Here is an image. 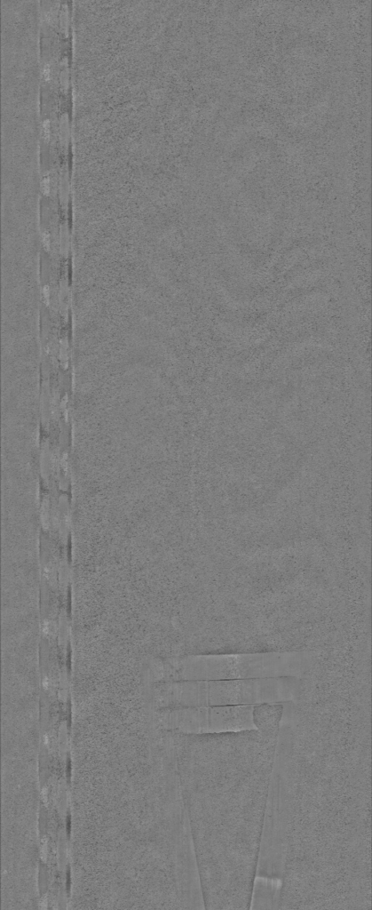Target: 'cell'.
<instances>
[{
	"label": "cell",
	"mask_w": 372,
	"mask_h": 910,
	"mask_svg": "<svg viewBox=\"0 0 372 910\" xmlns=\"http://www.w3.org/2000/svg\"><path fill=\"white\" fill-rule=\"evenodd\" d=\"M282 881L256 875L249 909H280Z\"/></svg>",
	"instance_id": "52a82bcc"
},
{
	"label": "cell",
	"mask_w": 372,
	"mask_h": 910,
	"mask_svg": "<svg viewBox=\"0 0 372 910\" xmlns=\"http://www.w3.org/2000/svg\"><path fill=\"white\" fill-rule=\"evenodd\" d=\"M303 685V679L297 677L161 681L153 685L152 693L156 708L268 702L297 704Z\"/></svg>",
	"instance_id": "277c9868"
},
{
	"label": "cell",
	"mask_w": 372,
	"mask_h": 910,
	"mask_svg": "<svg viewBox=\"0 0 372 910\" xmlns=\"http://www.w3.org/2000/svg\"><path fill=\"white\" fill-rule=\"evenodd\" d=\"M83 761L82 863L91 882L139 891L196 868L172 742L116 735L91 746Z\"/></svg>",
	"instance_id": "7a4b0ae2"
},
{
	"label": "cell",
	"mask_w": 372,
	"mask_h": 910,
	"mask_svg": "<svg viewBox=\"0 0 372 910\" xmlns=\"http://www.w3.org/2000/svg\"><path fill=\"white\" fill-rule=\"evenodd\" d=\"M283 713V703L268 702L253 706L252 719L256 729L268 733H279Z\"/></svg>",
	"instance_id": "ba28073f"
},
{
	"label": "cell",
	"mask_w": 372,
	"mask_h": 910,
	"mask_svg": "<svg viewBox=\"0 0 372 910\" xmlns=\"http://www.w3.org/2000/svg\"><path fill=\"white\" fill-rule=\"evenodd\" d=\"M278 734L173 731L205 909H249Z\"/></svg>",
	"instance_id": "3957f363"
},
{
	"label": "cell",
	"mask_w": 372,
	"mask_h": 910,
	"mask_svg": "<svg viewBox=\"0 0 372 910\" xmlns=\"http://www.w3.org/2000/svg\"><path fill=\"white\" fill-rule=\"evenodd\" d=\"M254 705H228L156 708V724L168 730L188 734L236 732L256 729Z\"/></svg>",
	"instance_id": "8992f818"
},
{
	"label": "cell",
	"mask_w": 372,
	"mask_h": 910,
	"mask_svg": "<svg viewBox=\"0 0 372 910\" xmlns=\"http://www.w3.org/2000/svg\"><path fill=\"white\" fill-rule=\"evenodd\" d=\"M317 659L313 651L192 655L170 661L165 681L305 678Z\"/></svg>",
	"instance_id": "5b68a950"
},
{
	"label": "cell",
	"mask_w": 372,
	"mask_h": 910,
	"mask_svg": "<svg viewBox=\"0 0 372 910\" xmlns=\"http://www.w3.org/2000/svg\"><path fill=\"white\" fill-rule=\"evenodd\" d=\"M257 875L282 880L281 909H369L370 730L306 726L283 704Z\"/></svg>",
	"instance_id": "6da1fadb"
}]
</instances>
